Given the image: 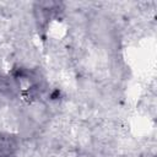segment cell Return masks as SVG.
Wrapping results in <instances>:
<instances>
[{"label":"cell","instance_id":"6da1fadb","mask_svg":"<svg viewBox=\"0 0 157 157\" xmlns=\"http://www.w3.org/2000/svg\"><path fill=\"white\" fill-rule=\"evenodd\" d=\"M20 151V137L13 132L0 131V157H17Z\"/></svg>","mask_w":157,"mask_h":157},{"label":"cell","instance_id":"7a4b0ae2","mask_svg":"<svg viewBox=\"0 0 157 157\" xmlns=\"http://www.w3.org/2000/svg\"><path fill=\"white\" fill-rule=\"evenodd\" d=\"M18 90L16 81L13 77H10L5 74L0 72V97L1 98H10L16 94Z\"/></svg>","mask_w":157,"mask_h":157},{"label":"cell","instance_id":"3957f363","mask_svg":"<svg viewBox=\"0 0 157 157\" xmlns=\"http://www.w3.org/2000/svg\"><path fill=\"white\" fill-rule=\"evenodd\" d=\"M74 157H96V155H93L92 152H90V151H80V152H77Z\"/></svg>","mask_w":157,"mask_h":157}]
</instances>
